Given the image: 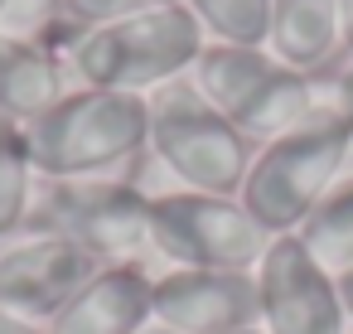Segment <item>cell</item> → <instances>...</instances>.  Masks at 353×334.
<instances>
[{
    "label": "cell",
    "mask_w": 353,
    "mask_h": 334,
    "mask_svg": "<svg viewBox=\"0 0 353 334\" xmlns=\"http://www.w3.org/2000/svg\"><path fill=\"white\" fill-rule=\"evenodd\" d=\"M203 44L208 39L184 6H160L97 30L59 20V30L44 39L68 88H107V92H136V97H150L165 83L189 78Z\"/></svg>",
    "instance_id": "cell-1"
},
{
    "label": "cell",
    "mask_w": 353,
    "mask_h": 334,
    "mask_svg": "<svg viewBox=\"0 0 353 334\" xmlns=\"http://www.w3.org/2000/svg\"><path fill=\"white\" fill-rule=\"evenodd\" d=\"M25 150L39 179H121L150 150V97L68 88L25 121Z\"/></svg>",
    "instance_id": "cell-2"
},
{
    "label": "cell",
    "mask_w": 353,
    "mask_h": 334,
    "mask_svg": "<svg viewBox=\"0 0 353 334\" xmlns=\"http://www.w3.org/2000/svg\"><path fill=\"white\" fill-rule=\"evenodd\" d=\"M63 92H68V78L44 44L0 35V117L25 126L39 112H49Z\"/></svg>",
    "instance_id": "cell-13"
},
{
    "label": "cell",
    "mask_w": 353,
    "mask_h": 334,
    "mask_svg": "<svg viewBox=\"0 0 353 334\" xmlns=\"http://www.w3.org/2000/svg\"><path fill=\"white\" fill-rule=\"evenodd\" d=\"M300 242H305V252L339 281L343 271H353V175H343L329 194H324V204L300 223V233H295Z\"/></svg>",
    "instance_id": "cell-14"
},
{
    "label": "cell",
    "mask_w": 353,
    "mask_h": 334,
    "mask_svg": "<svg viewBox=\"0 0 353 334\" xmlns=\"http://www.w3.org/2000/svg\"><path fill=\"white\" fill-rule=\"evenodd\" d=\"M25 233L63 237L97 266L141 262L150 252V194L131 179H39Z\"/></svg>",
    "instance_id": "cell-5"
},
{
    "label": "cell",
    "mask_w": 353,
    "mask_h": 334,
    "mask_svg": "<svg viewBox=\"0 0 353 334\" xmlns=\"http://www.w3.org/2000/svg\"><path fill=\"white\" fill-rule=\"evenodd\" d=\"M0 334H44V324H30V320L10 315V310H0Z\"/></svg>",
    "instance_id": "cell-21"
},
{
    "label": "cell",
    "mask_w": 353,
    "mask_h": 334,
    "mask_svg": "<svg viewBox=\"0 0 353 334\" xmlns=\"http://www.w3.org/2000/svg\"><path fill=\"white\" fill-rule=\"evenodd\" d=\"M339 44H343V63L353 59V0H339Z\"/></svg>",
    "instance_id": "cell-20"
},
{
    "label": "cell",
    "mask_w": 353,
    "mask_h": 334,
    "mask_svg": "<svg viewBox=\"0 0 353 334\" xmlns=\"http://www.w3.org/2000/svg\"><path fill=\"white\" fill-rule=\"evenodd\" d=\"M348 141L353 126L334 112V107H314V117H305L295 131L266 141L252 155V170L242 179V208L271 233H300V223L324 204V194L343 179V160H348Z\"/></svg>",
    "instance_id": "cell-3"
},
{
    "label": "cell",
    "mask_w": 353,
    "mask_h": 334,
    "mask_svg": "<svg viewBox=\"0 0 353 334\" xmlns=\"http://www.w3.org/2000/svg\"><path fill=\"white\" fill-rule=\"evenodd\" d=\"M136 334H174V329H165V324H160V320H145V324H141V329H136Z\"/></svg>",
    "instance_id": "cell-23"
},
{
    "label": "cell",
    "mask_w": 353,
    "mask_h": 334,
    "mask_svg": "<svg viewBox=\"0 0 353 334\" xmlns=\"http://www.w3.org/2000/svg\"><path fill=\"white\" fill-rule=\"evenodd\" d=\"M276 237L228 194H150V252L184 271H256Z\"/></svg>",
    "instance_id": "cell-7"
},
{
    "label": "cell",
    "mask_w": 353,
    "mask_h": 334,
    "mask_svg": "<svg viewBox=\"0 0 353 334\" xmlns=\"http://www.w3.org/2000/svg\"><path fill=\"white\" fill-rule=\"evenodd\" d=\"M199 20L208 44H242L266 49L271 39V0H179Z\"/></svg>",
    "instance_id": "cell-15"
},
{
    "label": "cell",
    "mask_w": 353,
    "mask_h": 334,
    "mask_svg": "<svg viewBox=\"0 0 353 334\" xmlns=\"http://www.w3.org/2000/svg\"><path fill=\"white\" fill-rule=\"evenodd\" d=\"M155 276L141 262L102 266L49 324L44 334H136L150 320Z\"/></svg>",
    "instance_id": "cell-11"
},
{
    "label": "cell",
    "mask_w": 353,
    "mask_h": 334,
    "mask_svg": "<svg viewBox=\"0 0 353 334\" xmlns=\"http://www.w3.org/2000/svg\"><path fill=\"white\" fill-rule=\"evenodd\" d=\"M63 20V0H0V35L44 44Z\"/></svg>",
    "instance_id": "cell-17"
},
{
    "label": "cell",
    "mask_w": 353,
    "mask_h": 334,
    "mask_svg": "<svg viewBox=\"0 0 353 334\" xmlns=\"http://www.w3.org/2000/svg\"><path fill=\"white\" fill-rule=\"evenodd\" d=\"M252 276H256V305H261L256 324L266 334H348L339 281L305 252L295 233L276 237Z\"/></svg>",
    "instance_id": "cell-8"
},
{
    "label": "cell",
    "mask_w": 353,
    "mask_h": 334,
    "mask_svg": "<svg viewBox=\"0 0 353 334\" xmlns=\"http://www.w3.org/2000/svg\"><path fill=\"white\" fill-rule=\"evenodd\" d=\"M150 320L174 334H232L261 320L252 271H184L170 266L155 276Z\"/></svg>",
    "instance_id": "cell-10"
},
{
    "label": "cell",
    "mask_w": 353,
    "mask_h": 334,
    "mask_svg": "<svg viewBox=\"0 0 353 334\" xmlns=\"http://www.w3.org/2000/svg\"><path fill=\"white\" fill-rule=\"evenodd\" d=\"M232 334H266L261 324H247V329H232Z\"/></svg>",
    "instance_id": "cell-24"
},
{
    "label": "cell",
    "mask_w": 353,
    "mask_h": 334,
    "mask_svg": "<svg viewBox=\"0 0 353 334\" xmlns=\"http://www.w3.org/2000/svg\"><path fill=\"white\" fill-rule=\"evenodd\" d=\"M266 54L305 78H324L343 63L339 44V0H271Z\"/></svg>",
    "instance_id": "cell-12"
},
{
    "label": "cell",
    "mask_w": 353,
    "mask_h": 334,
    "mask_svg": "<svg viewBox=\"0 0 353 334\" xmlns=\"http://www.w3.org/2000/svg\"><path fill=\"white\" fill-rule=\"evenodd\" d=\"M189 83L252 146L256 141L266 146V141L295 131L319 107V83L314 78L285 68L266 49H242V44H203L199 63L189 68Z\"/></svg>",
    "instance_id": "cell-4"
},
{
    "label": "cell",
    "mask_w": 353,
    "mask_h": 334,
    "mask_svg": "<svg viewBox=\"0 0 353 334\" xmlns=\"http://www.w3.org/2000/svg\"><path fill=\"white\" fill-rule=\"evenodd\" d=\"M160 6H179V0H63V20L83 25V30H97V25H117V20H131V15L160 10Z\"/></svg>",
    "instance_id": "cell-18"
},
{
    "label": "cell",
    "mask_w": 353,
    "mask_h": 334,
    "mask_svg": "<svg viewBox=\"0 0 353 334\" xmlns=\"http://www.w3.org/2000/svg\"><path fill=\"white\" fill-rule=\"evenodd\" d=\"M314 83H319V102H324V107H334V112L353 126V59H348V63H339L334 73L314 78Z\"/></svg>",
    "instance_id": "cell-19"
},
{
    "label": "cell",
    "mask_w": 353,
    "mask_h": 334,
    "mask_svg": "<svg viewBox=\"0 0 353 334\" xmlns=\"http://www.w3.org/2000/svg\"><path fill=\"white\" fill-rule=\"evenodd\" d=\"M34 184H39V175H34L30 150H25V126L0 117V237L25 228Z\"/></svg>",
    "instance_id": "cell-16"
},
{
    "label": "cell",
    "mask_w": 353,
    "mask_h": 334,
    "mask_svg": "<svg viewBox=\"0 0 353 334\" xmlns=\"http://www.w3.org/2000/svg\"><path fill=\"white\" fill-rule=\"evenodd\" d=\"M102 266L49 233H25L20 242L0 247V310H10L30 324H49Z\"/></svg>",
    "instance_id": "cell-9"
},
{
    "label": "cell",
    "mask_w": 353,
    "mask_h": 334,
    "mask_svg": "<svg viewBox=\"0 0 353 334\" xmlns=\"http://www.w3.org/2000/svg\"><path fill=\"white\" fill-rule=\"evenodd\" d=\"M339 300H343V315H348V324H353V271L339 276Z\"/></svg>",
    "instance_id": "cell-22"
},
{
    "label": "cell",
    "mask_w": 353,
    "mask_h": 334,
    "mask_svg": "<svg viewBox=\"0 0 353 334\" xmlns=\"http://www.w3.org/2000/svg\"><path fill=\"white\" fill-rule=\"evenodd\" d=\"M150 155L174 175L179 189L237 199L256 150L218 107L203 102L189 78H179L150 92Z\"/></svg>",
    "instance_id": "cell-6"
}]
</instances>
